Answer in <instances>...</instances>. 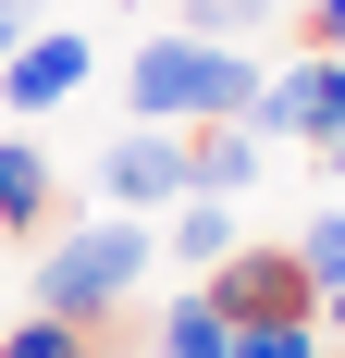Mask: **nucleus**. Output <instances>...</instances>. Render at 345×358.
<instances>
[{
    "label": "nucleus",
    "mask_w": 345,
    "mask_h": 358,
    "mask_svg": "<svg viewBox=\"0 0 345 358\" xmlns=\"http://www.w3.org/2000/svg\"><path fill=\"white\" fill-rule=\"evenodd\" d=\"M124 99H136V124H247V99H259V62L247 50H210V37H148L136 62H124Z\"/></svg>",
    "instance_id": "f257e3e1"
},
{
    "label": "nucleus",
    "mask_w": 345,
    "mask_h": 358,
    "mask_svg": "<svg viewBox=\"0 0 345 358\" xmlns=\"http://www.w3.org/2000/svg\"><path fill=\"white\" fill-rule=\"evenodd\" d=\"M136 285H148V222H136V210L74 222V235H37V309L111 322V309H136Z\"/></svg>",
    "instance_id": "f03ea898"
},
{
    "label": "nucleus",
    "mask_w": 345,
    "mask_h": 358,
    "mask_svg": "<svg viewBox=\"0 0 345 358\" xmlns=\"http://www.w3.org/2000/svg\"><path fill=\"white\" fill-rule=\"evenodd\" d=\"M247 136H309L321 161L345 173V50H296L284 74H259V99H247Z\"/></svg>",
    "instance_id": "7ed1b4c3"
},
{
    "label": "nucleus",
    "mask_w": 345,
    "mask_h": 358,
    "mask_svg": "<svg viewBox=\"0 0 345 358\" xmlns=\"http://www.w3.org/2000/svg\"><path fill=\"white\" fill-rule=\"evenodd\" d=\"M198 296L222 322H321V285L296 272V248H259V235H247L222 272H198Z\"/></svg>",
    "instance_id": "20e7f679"
},
{
    "label": "nucleus",
    "mask_w": 345,
    "mask_h": 358,
    "mask_svg": "<svg viewBox=\"0 0 345 358\" xmlns=\"http://www.w3.org/2000/svg\"><path fill=\"white\" fill-rule=\"evenodd\" d=\"M87 74H99V50H87L74 25H25V50L0 62V124H37V111H62Z\"/></svg>",
    "instance_id": "39448f33"
},
{
    "label": "nucleus",
    "mask_w": 345,
    "mask_h": 358,
    "mask_svg": "<svg viewBox=\"0 0 345 358\" xmlns=\"http://www.w3.org/2000/svg\"><path fill=\"white\" fill-rule=\"evenodd\" d=\"M99 198H124L136 222H148V198H185V136L172 124H124L99 148Z\"/></svg>",
    "instance_id": "423d86ee"
},
{
    "label": "nucleus",
    "mask_w": 345,
    "mask_h": 358,
    "mask_svg": "<svg viewBox=\"0 0 345 358\" xmlns=\"http://www.w3.org/2000/svg\"><path fill=\"white\" fill-rule=\"evenodd\" d=\"M259 148L272 136H247V124H185V198H247L259 185Z\"/></svg>",
    "instance_id": "0eeeda50"
},
{
    "label": "nucleus",
    "mask_w": 345,
    "mask_h": 358,
    "mask_svg": "<svg viewBox=\"0 0 345 358\" xmlns=\"http://www.w3.org/2000/svg\"><path fill=\"white\" fill-rule=\"evenodd\" d=\"M0 235H50V148L0 124Z\"/></svg>",
    "instance_id": "6e6552de"
},
{
    "label": "nucleus",
    "mask_w": 345,
    "mask_h": 358,
    "mask_svg": "<svg viewBox=\"0 0 345 358\" xmlns=\"http://www.w3.org/2000/svg\"><path fill=\"white\" fill-rule=\"evenodd\" d=\"M235 248H247L235 198H185V210H172V259H185V272H222Z\"/></svg>",
    "instance_id": "1a4fd4ad"
},
{
    "label": "nucleus",
    "mask_w": 345,
    "mask_h": 358,
    "mask_svg": "<svg viewBox=\"0 0 345 358\" xmlns=\"http://www.w3.org/2000/svg\"><path fill=\"white\" fill-rule=\"evenodd\" d=\"M148 358H235V322L210 296H172L161 322H148Z\"/></svg>",
    "instance_id": "9d476101"
},
{
    "label": "nucleus",
    "mask_w": 345,
    "mask_h": 358,
    "mask_svg": "<svg viewBox=\"0 0 345 358\" xmlns=\"http://www.w3.org/2000/svg\"><path fill=\"white\" fill-rule=\"evenodd\" d=\"M284 248H296V272H309L321 296H333V285H345V198H333V210H309L296 235H284Z\"/></svg>",
    "instance_id": "9b49d317"
},
{
    "label": "nucleus",
    "mask_w": 345,
    "mask_h": 358,
    "mask_svg": "<svg viewBox=\"0 0 345 358\" xmlns=\"http://www.w3.org/2000/svg\"><path fill=\"white\" fill-rule=\"evenodd\" d=\"M235 358H333L321 322H235Z\"/></svg>",
    "instance_id": "f8f14e48"
},
{
    "label": "nucleus",
    "mask_w": 345,
    "mask_h": 358,
    "mask_svg": "<svg viewBox=\"0 0 345 358\" xmlns=\"http://www.w3.org/2000/svg\"><path fill=\"white\" fill-rule=\"evenodd\" d=\"M296 50H345V0H296Z\"/></svg>",
    "instance_id": "ddd939ff"
},
{
    "label": "nucleus",
    "mask_w": 345,
    "mask_h": 358,
    "mask_svg": "<svg viewBox=\"0 0 345 358\" xmlns=\"http://www.w3.org/2000/svg\"><path fill=\"white\" fill-rule=\"evenodd\" d=\"M321 346H333V358H345V285H333V296H321Z\"/></svg>",
    "instance_id": "4468645a"
},
{
    "label": "nucleus",
    "mask_w": 345,
    "mask_h": 358,
    "mask_svg": "<svg viewBox=\"0 0 345 358\" xmlns=\"http://www.w3.org/2000/svg\"><path fill=\"white\" fill-rule=\"evenodd\" d=\"M13 50H25V0H0V62H13Z\"/></svg>",
    "instance_id": "2eb2a0df"
}]
</instances>
